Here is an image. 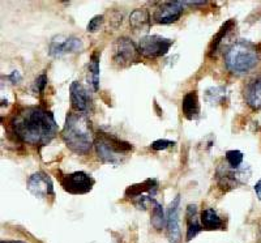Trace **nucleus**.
<instances>
[{"instance_id":"nucleus-26","label":"nucleus","mask_w":261,"mask_h":243,"mask_svg":"<svg viewBox=\"0 0 261 243\" xmlns=\"http://www.w3.org/2000/svg\"><path fill=\"white\" fill-rule=\"evenodd\" d=\"M46 85H47V77H46V75H41L36 80V83H34V90L38 92L39 94H42Z\"/></svg>"},{"instance_id":"nucleus-10","label":"nucleus","mask_w":261,"mask_h":243,"mask_svg":"<svg viewBox=\"0 0 261 243\" xmlns=\"http://www.w3.org/2000/svg\"><path fill=\"white\" fill-rule=\"evenodd\" d=\"M83 48V41L76 37L57 36L50 42V55L54 58L63 57L65 54L81 53Z\"/></svg>"},{"instance_id":"nucleus-17","label":"nucleus","mask_w":261,"mask_h":243,"mask_svg":"<svg viewBox=\"0 0 261 243\" xmlns=\"http://www.w3.org/2000/svg\"><path fill=\"white\" fill-rule=\"evenodd\" d=\"M186 220H187V242L199 234L200 231L202 230V226L199 221L197 217V207L196 205L190 204L187 207V212H186Z\"/></svg>"},{"instance_id":"nucleus-28","label":"nucleus","mask_w":261,"mask_h":243,"mask_svg":"<svg viewBox=\"0 0 261 243\" xmlns=\"http://www.w3.org/2000/svg\"><path fill=\"white\" fill-rule=\"evenodd\" d=\"M255 192H256V195H257L258 200H260V202H261V179L257 182V183H256Z\"/></svg>"},{"instance_id":"nucleus-16","label":"nucleus","mask_w":261,"mask_h":243,"mask_svg":"<svg viewBox=\"0 0 261 243\" xmlns=\"http://www.w3.org/2000/svg\"><path fill=\"white\" fill-rule=\"evenodd\" d=\"M129 25L135 32H148L150 28V15H149L148 9H135L129 16Z\"/></svg>"},{"instance_id":"nucleus-9","label":"nucleus","mask_w":261,"mask_h":243,"mask_svg":"<svg viewBox=\"0 0 261 243\" xmlns=\"http://www.w3.org/2000/svg\"><path fill=\"white\" fill-rule=\"evenodd\" d=\"M183 2H162L153 13V20L157 24H172L183 15Z\"/></svg>"},{"instance_id":"nucleus-8","label":"nucleus","mask_w":261,"mask_h":243,"mask_svg":"<svg viewBox=\"0 0 261 243\" xmlns=\"http://www.w3.org/2000/svg\"><path fill=\"white\" fill-rule=\"evenodd\" d=\"M249 178V173H246L244 167L232 169L228 165L217 169V182L222 188H237L239 184L246 183Z\"/></svg>"},{"instance_id":"nucleus-20","label":"nucleus","mask_w":261,"mask_h":243,"mask_svg":"<svg viewBox=\"0 0 261 243\" xmlns=\"http://www.w3.org/2000/svg\"><path fill=\"white\" fill-rule=\"evenodd\" d=\"M88 79L92 84L93 89L98 90L99 88V55L98 53L92 54L90 62L88 64Z\"/></svg>"},{"instance_id":"nucleus-14","label":"nucleus","mask_w":261,"mask_h":243,"mask_svg":"<svg viewBox=\"0 0 261 243\" xmlns=\"http://www.w3.org/2000/svg\"><path fill=\"white\" fill-rule=\"evenodd\" d=\"M244 98L251 109L261 110V75L249 81L244 89Z\"/></svg>"},{"instance_id":"nucleus-6","label":"nucleus","mask_w":261,"mask_h":243,"mask_svg":"<svg viewBox=\"0 0 261 243\" xmlns=\"http://www.w3.org/2000/svg\"><path fill=\"white\" fill-rule=\"evenodd\" d=\"M174 41L161 36H145L139 42V53L145 58H160L169 53Z\"/></svg>"},{"instance_id":"nucleus-24","label":"nucleus","mask_w":261,"mask_h":243,"mask_svg":"<svg viewBox=\"0 0 261 243\" xmlns=\"http://www.w3.org/2000/svg\"><path fill=\"white\" fill-rule=\"evenodd\" d=\"M102 24H103V16H94V17L89 21V24H88V28H86V29L90 33H95L97 30H99Z\"/></svg>"},{"instance_id":"nucleus-21","label":"nucleus","mask_w":261,"mask_h":243,"mask_svg":"<svg viewBox=\"0 0 261 243\" xmlns=\"http://www.w3.org/2000/svg\"><path fill=\"white\" fill-rule=\"evenodd\" d=\"M151 204H153V213H151V225L154 226V229L161 230L166 223V218H165V213H163L162 205L151 198Z\"/></svg>"},{"instance_id":"nucleus-13","label":"nucleus","mask_w":261,"mask_h":243,"mask_svg":"<svg viewBox=\"0 0 261 243\" xmlns=\"http://www.w3.org/2000/svg\"><path fill=\"white\" fill-rule=\"evenodd\" d=\"M180 196H176L170 204L167 212V235L171 243L180 242V229H179V208H180Z\"/></svg>"},{"instance_id":"nucleus-2","label":"nucleus","mask_w":261,"mask_h":243,"mask_svg":"<svg viewBox=\"0 0 261 243\" xmlns=\"http://www.w3.org/2000/svg\"><path fill=\"white\" fill-rule=\"evenodd\" d=\"M62 139L72 152L77 154H86L94 145V132L92 121L86 113H71L67 115Z\"/></svg>"},{"instance_id":"nucleus-23","label":"nucleus","mask_w":261,"mask_h":243,"mask_svg":"<svg viewBox=\"0 0 261 243\" xmlns=\"http://www.w3.org/2000/svg\"><path fill=\"white\" fill-rule=\"evenodd\" d=\"M243 153L241 151H227L226 152V165L232 169H239L243 163Z\"/></svg>"},{"instance_id":"nucleus-5","label":"nucleus","mask_w":261,"mask_h":243,"mask_svg":"<svg viewBox=\"0 0 261 243\" xmlns=\"http://www.w3.org/2000/svg\"><path fill=\"white\" fill-rule=\"evenodd\" d=\"M111 55H113V62L122 68L139 62L140 58L139 47L129 38H125V37L118 38L114 42Z\"/></svg>"},{"instance_id":"nucleus-12","label":"nucleus","mask_w":261,"mask_h":243,"mask_svg":"<svg viewBox=\"0 0 261 243\" xmlns=\"http://www.w3.org/2000/svg\"><path fill=\"white\" fill-rule=\"evenodd\" d=\"M28 190L37 198L54 196V184L50 177L45 173H34L28 181Z\"/></svg>"},{"instance_id":"nucleus-15","label":"nucleus","mask_w":261,"mask_h":243,"mask_svg":"<svg viewBox=\"0 0 261 243\" xmlns=\"http://www.w3.org/2000/svg\"><path fill=\"white\" fill-rule=\"evenodd\" d=\"M181 110H183V115L188 119V120H193V119L199 118L200 114V104L199 98H197V93L195 90L188 92L184 95L183 104H181Z\"/></svg>"},{"instance_id":"nucleus-18","label":"nucleus","mask_w":261,"mask_h":243,"mask_svg":"<svg viewBox=\"0 0 261 243\" xmlns=\"http://www.w3.org/2000/svg\"><path fill=\"white\" fill-rule=\"evenodd\" d=\"M201 226L205 230H223L225 224L214 209L208 208L201 213Z\"/></svg>"},{"instance_id":"nucleus-4","label":"nucleus","mask_w":261,"mask_h":243,"mask_svg":"<svg viewBox=\"0 0 261 243\" xmlns=\"http://www.w3.org/2000/svg\"><path fill=\"white\" fill-rule=\"evenodd\" d=\"M94 148L98 158L102 162L120 165L129 157L134 147L113 135L99 132L94 140Z\"/></svg>"},{"instance_id":"nucleus-11","label":"nucleus","mask_w":261,"mask_h":243,"mask_svg":"<svg viewBox=\"0 0 261 243\" xmlns=\"http://www.w3.org/2000/svg\"><path fill=\"white\" fill-rule=\"evenodd\" d=\"M69 98H71L72 109L77 113H88L93 105L90 92L77 81H73L69 86Z\"/></svg>"},{"instance_id":"nucleus-3","label":"nucleus","mask_w":261,"mask_h":243,"mask_svg":"<svg viewBox=\"0 0 261 243\" xmlns=\"http://www.w3.org/2000/svg\"><path fill=\"white\" fill-rule=\"evenodd\" d=\"M260 54L252 42L239 39L234 42L225 53L226 68L234 75L248 74L257 65Z\"/></svg>"},{"instance_id":"nucleus-22","label":"nucleus","mask_w":261,"mask_h":243,"mask_svg":"<svg viewBox=\"0 0 261 243\" xmlns=\"http://www.w3.org/2000/svg\"><path fill=\"white\" fill-rule=\"evenodd\" d=\"M232 27H234V21L232 20L226 21V24L222 25V28L220 29V32L217 33V36L213 38L211 48H209V55H214V54L217 53V50H218V47H220L222 39L225 38V36L227 34L228 32H230V29H231Z\"/></svg>"},{"instance_id":"nucleus-1","label":"nucleus","mask_w":261,"mask_h":243,"mask_svg":"<svg viewBox=\"0 0 261 243\" xmlns=\"http://www.w3.org/2000/svg\"><path fill=\"white\" fill-rule=\"evenodd\" d=\"M16 137L29 145H46L58 134V125L48 110L38 106L21 107L11 118Z\"/></svg>"},{"instance_id":"nucleus-7","label":"nucleus","mask_w":261,"mask_h":243,"mask_svg":"<svg viewBox=\"0 0 261 243\" xmlns=\"http://www.w3.org/2000/svg\"><path fill=\"white\" fill-rule=\"evenodd\" d=\"M60 184L65 192L72 195H84L92 190L94 179L84 172H74L60 177Z\"/></svg>"},{"instance_id":"nucleus-19","label":"nucleus","mask_w":261,"mask_h":243,"mask_svg":"<svg viewBox=\"0 0 261 243\" xmlns=\"http://www.w3.org/2000/svg\"><path fill=\"white\" fill-rule=\"evenodd\" d=\"M158 188V182L155 179H146L145 182L139 184H134V186H129L125 191V196L130 199H137L140 196H143L144 192H153L155 193Z\"/></svg>"},{"instance_id":"nucleus-29","label":"nucleus","mask_w":261,"mask_h":243,"mask_svg":"<svg viewBox=\"0 0 261 243\" xmlns=\"http://www.w3.org/2000/svg\"><path fill=\"white\" fill-rule=\"evenodd\" d=\"M0 243H25V242H21V240H2Z\"/></svg>"},{"instance_id":"nucleus-25","label":"nucleus","mask_w":261,"mask_h":243,"mask_svg":"<svg viewBox=\"0 0 261 243\" xmlns=\"http://www.w3.org/2000/svg\"><path fill=\"white\" fill-rule=\"evenodd\" d=\"M175 145V141H171V140H155L153 144H151V149H154V151H165L169 147Z\"/></svg>"},{"instance_id":"nucleus-27","label":"nucleus","mask_w":261,"mask_h":243,"mask_svg":"<svg viewBox=\"0 0 261 243\" xmlns=\"http://www.w3.org/2000/svg\"><path fill=\"white\" fill-rule=\"evenodd\" d=\"M8 79L12 81L13 84H17V83H20V81H21V75L18 74L17 71H15V72H12V75H9Z\"/></svg>"}]
</instances>
